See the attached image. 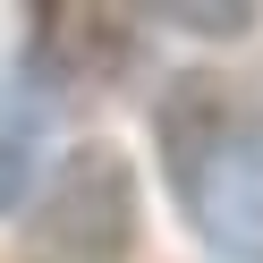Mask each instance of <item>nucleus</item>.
<instances>
[{
	"mask_svg": "<svg viewBox=\"0 0 263 263\" xmlns=\"http://www.w3.org/2000/svg\"><path fill=\"white\" fill-rule=\"evenodd\" d=\"M153 144L195 238L229 263H263V93L229 77H178L153 110Z\"/></svg>",
	"mask_w": 263,
	"mask_h": 263,
	"instance_id": "f257e3e1",
	"label": "nucleus"
},
{
	"mask_svg": "<svg viewBox=\"0 0 263 263\" xmlns=\"http://www.w3.org/2000/svg\"><path fill=\"white\" fill-rule=\"evenodd\" d=\"M136 246V170L110 144H77L17 229V263H127Z\"/></svg>",
	"mask_w": 263,
	"mask_h": 263,
	"instance_id": "f03ea898",
	"label": "nucleus"
}]
</instances>
